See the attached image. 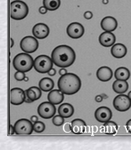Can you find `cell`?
<instances>
[{
    "mask_svg": "<svg viewBox=\"0 0 131 150\" xmlns=\"http://www.w3.org/2000/svg\"><path fill=\"white\" fill-rule=\"evenodd\" d=\"M129 88V84L126 80H119L116 79L112 84V89L116 93L122 94L126 93Z\"/></svg>",
    "mask_w": 131,
    "mask_h": 150,
    "instance_id": "44dd1931",
    "label": "cell"
},
{
    "mask_svg": "<svg viewBox=\"0 0 131 150\" xmlns=\"http://www.w3.org/2000/svg\"><path fill=\"white\" fill-rule=\"evenodd\" d=\"M41 89L36 86H32L30 87L27 90L25 91V93H26V96L32 100V101H36L38 99H39L42 96V92H41Z\"/></svg>",
    "mask_w": 131,
    "mask_h": 150,
    "instance_id": "7402d4cb",
    "label": "cell"
},
{
    "mask_svg": "<svg viewBox=\"0 0 131 150\" xmlns=\"http://www.w3.org/2000/svg\"><path fill=\"white\" fill-rule=\"evenodd\" d=\"M39 86L42 91L48 92L52 91V89L54 86V83L50 78H43L39 83Z\"/></svg>",
    "mask_w": 131,
    "mask_h": 150,
    "instance_id": "cb8c5ba5",
    "label": "cell"
},
{
    "mask_svg": "<svg viewBox=\"0 0 131 150\" xmlns=\"http://www.w3.org/2000/svg\"><path fill=\"white\" fill-rule=\"evenodd\" d=\"M71 125H72V132L75 134H81L84 133L87 127L86 123L80 119H75L72 120Z\"/></svg>",
    "mask_w": 131,
    "mask_h": 150,
    "instance_id": "ac0fdd59",
    "label": "cell"
},
{
    "mask_svg": "<svg viewBox=\"0 0 131 150\" xmlns=\"http://www.w3.org/2000/svg\"><path fill=\"white\" fill-rule=\"evenodd\" d=\"M113 76V72L109 67L103 66L101 67L96 71V77L100 81L107 82L109 81Z\"/></svg>",
    "mask_w": 131,
    "mask_h": 150,
    "instance_id": "2e32d148",
    "label": "cell"
},
{
    "mask_svg": "<svg viewBox=\"0 0 131 150\" xmlns=\"http://www.w3.org/2000/svg\"><path fill=\"white\" fill-rule=\"evenodd\" d=\"M102 100H103V98H102L101 95H97V96H96V98H95V101H96V102H101V101H102Z\"/></svg>",
    "mask_w": 131,
    "mask_h": 150,
    "instance_id": "74e56055",
    "label": "cell"
},
{
    "mask_svg": "<svg viewBox=\"0 0 131 150\" xmlns=\"http://www.w3.org/2000/svg\"><path fill=\"white\" fill-rule=\"evenodd\" d=\"M45 124L42 122L38 121L36 123H34L33 124V128H34V131L36 133H42L45 130Z\"/></svg>",
    "mask_w": 131,
    "mask_h": 150,
    "instance_id": "4316f807",
    "label": "cell"
},
{
    "mask_svg": "<svg viewBox=\"0 0 131 150\" xmlns=\"http://www.w3.org/2000/svg\"><path fill=\"white\" fill-rule=\"evenodd\" d=\"M25 77H26V76H25V72H23V71H18L14 74L15 79L18 80V81H23Z\"/></svg>",
    "mask_w": 131,
    "mask_h": 150,
    "instance_id": "f1b7e54d",
    "label": "cell"
},
{
    "mask_svg": "<svg viewBox=\"0 0 131 150\" xmlns=\"http://www.w3.org/2000/svg\"><path fill=\"white\" fill-rule=\"evenodd\" d=\"M13 127L17 134H31L34 130L32 121L26 119H20L18 120Z\"/></svg>",
    "mask_w": 131,
    "mask_h": 150,
    "instance_id": "8992f818",
    "label": "cell"
},
{
    "mask_svg": "<svg viewBox=\"0 0 131 150\" xmlns=\"http://www.w3.org/2000/svg\"><path fill=\"white\" fill-rule=\"evenodd\" d=\"M64 93L60 90H53L48 94V101L54 105H58L64 101Z\"/></svg>",
    "mask_w": 131,
    "mask_h": 150,
    "instance_id": "d6986e66",
    "label": "cell"
},
{
    "mask_svg": "<svg viewBox=\"0 0 131 150\" xmlns=\"http://www.w3.org/2000/svg\"><path fill=\"white\" fill-rule=\"evenodd\" d=\"M25 102H27V103H31V102H32V101L30 98H28L27 96H26V98H25Z\"/></svg>",
    "mask_w": 131,
    "mask_h": 150,
    "instance_id": "f35d334b",
    "label": "cell"
},
{
    "mask_svg": "<svg viewBox=\"0 0 131 150\" xmlns=\"http://www.w3.org/2000/svg\"><path fill=\"white\" fill-rule=\"evenodd\" d=\"M118 129H119V127L116 123L110 120L104 123V127H103V130L107 134H116Z\"/></svg>",
    "mask_w": 131,
    "mask_h": 150,
    "instance_id": "d4e9b609",
    "label": "cell"
},
{
    "mask_svg": "<svg viewBox=\"0 0 131 150\" xmlns=\"http://www.w3.org/2000/svg\"><path fill=\"white\" fill-rule=\"evenodd\" d=\"M14 133H15L14 127L12 125H10V132H9V134H13Z\"/></svg>",
    "mask_w": 131,
    "mask_h": 150,
    "instance_id": "d590c367",
    "label": "cell"
},
{
    "mask_svg": "<svg viewBox=\"0 0 131 150\" xmlns=\"http://www.w3.org/2000/svg\"><path fill=\"white\" fill-rule=\"evenodd\" d=\"M102 3H103V4H108V0H103Z\"/></svg>",
    "mask_w": 131,
    "mask_h": 150,
    "instance_id": "60d3db41",
    "label": "cell"
},
{
    "mask_svg": "<svg viewBox=\"0 0 131 150\" xmlns=\"http://www.w3.org/2000/svg\"><path fill=\"white\" fill-rule=\"evenodd\" d=\"M20 47L24 52L27 54H31L37 50L39 48V42L35 39V37L26 36L21 40Z\"/></svg>",
    "mask_w": 131,
    "mask_h": 150,
    "instance_id": "52a82bcc",
    "label": "cell"
},
{
    "mask_svg": "<svg viewBox=\"0 0 131 150\" xmlns=\"http://www.w3.org/2000/svg\"><path fill=\"white\" fill-rule=\"evenodd\" d=\"M85 32L83 25L78 22L71 23L67 28V33L68 36L72 39H79L81 38Z\"/></svg>",
    "mask_w": 131,
    "mask_h": 150,
    "instance_id": "8fae6325",
    "label": "cell"
},
{
    "mask_svg": "<svg viewBox=\"0 0 131 150\" xmlns=\"http://www.w3.org/2000/svg\"><path fill=\"white\" fill-rule=\"evenodd\" d=\"M116 36L111 32H104L100 35L99 42L104 47H109L113 46L116 42Z\"/></svg>",
    "mask_w": 131,
    "mask_h": 150,
    "instance_id": "9a60e30c",
    "label": "cell"
},
{
    "mask_svg": "<svg viewBox=\"0 0 131 150\" xmlns=\"http://www.w3.org/2000/svg\"><path fill=\"white\" fill-rule=\"evenodd\" d=\"M67 72V69H65V68H61V69H60L59 70V74L61 76H64L65 75Z\"/></svg>",
    "mask_w": 131,
    "mask_h": 150,
    "instance_id": "e575fe53",
    "label": "cell"
},
{
    "mask_svg": "<svg viewBox=\"0 0 131 150\" xmlns=\"http://www.w3.org/2000/svg\"><path fill=\"white\" fill-rule=\"evenodd\" d=\"M31 121H32V123H36V122L39 121V118L36 116H33L31 117Z\"/></svg>",
    "mask_w": 131,
    "mask_h": 150,
    "instance_id": "8d00e7d4",
    "label": "cell"
},
{
    "mask_svg": "<svg viewBox=\"0 0 131 150\" xmlns=\"http://www.w3.org/2000/svg\"><path fill=\"white\" fill-rule=\"evenodd\" d=\"M58 113L64 118H69L74 113V108L71 104H62L58 108Z\"/></svg>",
    "mask_w": 131,
    "mask_h": 150,
    "instance_id": "ffe728a7",
    "label": "cell"
},
{
    "mask_svg": "<svg viewBox=\"0 0 131 150\" xmlns=\"http://www.w3.org/2000/svg\"><path fill=\"white\" fill-rule=\"evenodd\" d=\"M118 22L113 17H105L101 21V27L104 32H113L117 28Z\"/></svg>",
    "mask_w": 131,
    "mask_h": 150,
    "instance_id": "5bb4252c",
    "label": "cell"
},
{
    "mask_svg": "<svg viewBox=\"0 0 131 150\" xmlns=\"http://www.w3.org/2000/svg\"><path fill=\"white\" fill-rule=\"evenodd\" d=\"M94 116L98 122L104 123L111 120V116H112V112H111V109L108 107L101 106L95 111Z\"/></svg>",
    "mask_w": 131,
    "mask_h": 150,
    "instance_id": "7c38bea8",
    "label": "cell"
},
{
    "mask_svg": "<svg viewBox=\"0 0 131 150\" xmlns=\"http://www.w3.org/2000/svg\"><path fill=\"white\" fill-rule=\"evenodd\" d=\"M50 28L46 25L43 23H39L33 27L32 28V34L34 37L39 40H43L49 35Z\"/></svg>",
    "mask_w": 131,
    "mask_h": 150,
    "instance_id": "4fadbf2b",
    "label": "cell"
},
{
    "mask_svg": "<svg viewBox=\"0 0 131 150\" xmlns=\"http://www.w3.org/2000/svg\"><path fill=\"white\" fill-rule=\"evenodd\" d=\"M111 55L116 58H123L126 56L127 49L125 45L122 43H116L112 46L111 49Z\"/></svg>",
    "mask_w": 131,
    "mask_h": 150,
    "instance_id": "e0dca14e",
    "label": "cell"
},
{
    "mask_svg": "<svg viewBox=\"0 0 131 150\" xmlns=\"http://www.w3.org/2000/svg\"><path fill=\"white\" fill-rule=\"evenodd\" d=\"M26 93L20 88H13L10 92V101L13 105H20L25 101Z\"/></svg>",
    "mask_w": 131,
    "mask_h": 150,
    "instance_id": "30bf717a",
    "label": "cell"
},
{
    "mask_svg": "<svg viewBox=\"0 0 131 150\" xmlns=\"http://www.w3.org/2000/svg\"><path fill=\"white\" fill-rule=\"evenodd\" d=\"M75 52L67 45H61L54 49L51 53V59L55 65L60 68H68L75 61Z\"/></svg>",
    "mask_w": 131,
    "mask_h": 150,
    "instance_id": "6da1fadb",
    "label": "cell"
},
{
    "mask_svg": "<svg viewBox=\"0 0 131 150\" xmlns=\"http://www.w3.org/2000/svg\"><path fill=\"white\" fill-rule=\"evenodd\" d=\"M126 128L129 133L131 134V119L130 120H129L127 121V123H126Z\"/></svg>",
    "mask_w": 131,
    "mask_h": 150,
    "instance_id": "1f68e13d",
    "label": "cell"
},
{
    "mask_svg": "<svg viewBox=\"0 0 131 150\" xmlns=\"http://www.w3.org/2000/svg\"><path fill=\"white\" fill-rule=\"evenodd\" d=\"M47 9L46 7H45L44 6H41V7L39 8V13H41V14H45V13H47Z\"/></svg>",
    "mask_w": 131,
    "mask_h": 150,
    "instance_id": "d6a6232c",
    "label": "cell"
},
{
    "mask_svg": "<svg viewBox=\"0 0 131 150\" xmlns=\"http://www.w3.org/2000/svg\"><path fill=\"white\" fill-rule=\"evenodd\" d=\"M130 76V72L129 69L124 67H120L116 70L115 71V78L119 80H128Z\"/></svg>",
    "mask_w": 131,
    "mask_h": 150,
    "instance_id": "603a6c76",
    "label": "cell"
},
{
    "mask_svg": "<svg viewBox=\"0 0 131 150\" xmlns=\"http://www.w3.org/2000/svg\"><path fill=\"white\" fill-rule=\"evenodd\" d=\"M53 62L51 57L46 55L38 56L34 62V68L39 73H48L50 69H53Z\"/></svg>",
    "mask_w": 131,
    "mask_h": 150,
    "instance_id": "5b68a950",
    "label": "cell"
},
{
    "mask_svg": "<svg viewBox=\"0 0 131 150\" xmlns=\"http://www.w3.org/2000/svg\"><path fill=\"white\" fill-rule=\"evenodd\" d=\"M28 14V6L25 2L20 0H15L10 3V17L16 21L25 19Z\"/></svg>",
    "mask_w": 131,
    "mask_h": 150,
    "instance_id": "277c9868",
    "label": "cell"
},
{
    "mask_svg": "<svg viewBox=\"0 0 131 150\" xmlns=\"http://www.w3.org/2000/svg\"><path fill=\"white\" fill-rule=\"evenodd\" d=\"M52 122L54 123V125L57 126V127H60V126H62L64 123V118L61 115H58V116H55L52 120Z\"/></svg>",
    "mask_w": 131,
    "mask_h": 150,
    "instance_id": "83f0119b",
    "label": "cell"
},
{
    "mask_svg": "<svg viewBox=\"0 0 131 150\" xmlns=\"http://www.w3.org/2000/svg\"><path fill=\"white\" fill-rule=\"evenodd\" d=\"M84 17L85 19H87V20L91 19L92 17H93V13L90 12V11H87V12H85Z\"/></svg>",
    "mask_w": 131,
    "mask_h": 150,
    "instance_id": "f546056e",
    "label": "cell"
},
{
    "mask_svg": "<svg viewBox=\"0 0 131 150\" xmlns=\"http://www.w3.org/2000/svg\"><path fill=\"white\" fill-rule=\"evenodd\" d=\"M24 81H25V82L28 81V78H27V77H25V79H24Z\"/></svg>",
    "mask_w": 131,
    "mask_h": 150,
    "instance_id": "7bdbcfd3",
    "label": "cell"
},
{
    "mask_svg": "<svg viewBox=\"0 0 131 150\" xmlns=\"http://www.w3.org/2000/svg\"><path fill=\"white\" fill-rule=\"evenodd\" d=\"M43 6L50 11L57 10L61 6V0H43Z\"/></svg>",
    "mask_w": 131,
    "mask_h": 150,
    "instance_id": "484cf974",
    "label": "cell"
},
{
    "mask_svg": "<svg viewBox=\"0 0 131 150\" xmlns=\"http://www.w3.org/2000/svg\"><path fill=\"white\" fill-rule=\"evenodd\" d=\"M10 47H13V44H14L13 40V39H11V38H10Z\"/></svg>",
    "mask_w": 131,
    "mask_h": 150,
    "instance_id": "ab89813d",
    "label": "cell"
},
{
    "mask_svg": "<svg viewBox=\"0 0 131 150\" xmlns=\"http://www.w3.org/2000/svg\"><path fill=\"white\" fill-rule=\"evenodd\" d=\"M81 80L79 77L73 73H66L60 77L57 86L64 94L72 95L76 93L81 88Z\"/></svg>",
    "mask_w": 131,
    "mask_h": 150,
    "instance_id": "7a4b0ae2",
    "label": "cell"
},
{
    "mask_svg": "<svg viewBox=\"0 0 131 150\" xmlns=\"http://www.w3.org/2000/svg\"><path fill=\"white\" fill-rule=\"evenodd\" d=\"M38 114L42 119H50L54 116L56 113V108L54 104L50 101L42 102L38 107Z\"/></svg>",
    "mask_w": 131,
    "mask_h": 150,
    "instance_id": "9c48e42d",
    "label": "cell"
},
{
    "mask_svg": "<svg viewBox=\"0 0 131 150\" xmlns=\"http://www.w3.org/2000/svg\"><path fill=\"white\" fill-rule=\"evenodd\" d=\"M34 62L32 56L27 53L18 54L13 60V65L17 71L27 72L34 67Z\"/></svg>",
    "mask_w": 131,
    "mask_h": 150,
    "instance_id": "3957f363",
    "label": "cell"
},
{
    "mask_svg": "<svg viewBox=\"0 0 131 150\" xmlns=\"http://www.w3.org/2000/svg\"><path fill=\"white\" fill-rule=\"evenodd\" d=\"M127 96H128L129 98H130L131 100V91H130V92H129L128 95H127Z\"/></svg>",
    "mask_w": 131,
    "mask_h": 150,
    "instance_id": "b9f144b4",
    "label": "cell"
},
{
    "mask_svg": "<svg viewBox=\"0 0 131 150\" xmlns=\"http://www.w3.org/2000/svg\"><path fill=\"white\" fill-rule=\"evenodd\" d=\"M113 106L117 111L126 112L129 110L131 107V100L127 95L123 93L119 94L113 100Z\"/></svg>",
    "mask_w": 131,
    "mask_h": 150,
    "instance_id": "ba28073f",
    "label": "cell"
},
{
    "mask_svg": "<svg viewBox=\"0 0 131 150\" xmlns=\"http://www.w3.org/2000/svg\"><path fill=\"white\" fill-rule=\"evenodd\" d=\"M56 70H55L54 69H50V71H48V75L50 76H55L56 75Z\"/></svg>",
    "mask_w": 131,
    "mask_h": 150,
    "instance_id": "836d02e7",
    "label": "cell"
},
{
    "mask_svg": "<svg viewBox=\"0 0 131 150\" xmlns=\"http://www.w3.org/2000/svg\"><path fill=\"white\" fill-rule=\"evenodd\" d=\"M64 131H66V132H70V131H72V125H71V123H66V124L64 126Z\"/></svg>",
    "mask_w": 131,
    "mask_h": 150,
    "instance_id": "4dcf8cb0",
    "label": "cell"
}]
</instances>
